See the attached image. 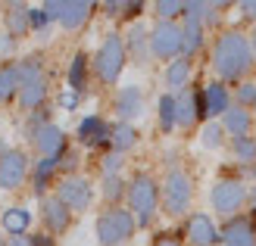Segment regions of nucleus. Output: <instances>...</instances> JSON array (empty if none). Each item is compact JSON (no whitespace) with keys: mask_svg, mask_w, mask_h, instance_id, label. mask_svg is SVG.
<instances>
[{"mask_svg":"<svg viewBox=\"0 0 256 246\" xmlns=\"http://www.w3.org/2000/svg\"><path fill=\"white\" fill-rule=\"evenodd\" d=\"M28 246H56V237H50L47 231H34L28 234Z\"/></svg>","mask_w":256,"mask_h":246,"instance_id":"c03bdc74","label":"nucleus"},{"mask_svg":"<svg viewBox=\"0 0 256 246\" xmlns=\"http://www.w3.org/2000/svg\"><path fill=\"white\" fill-rule=\"evenodd\" d=\"M206 122V106H203V87L190 84L188 90L182 94H175V125L182 128V131H190V128H197Z\"/></svg>","mask_w":256,"mask_h":246,"instance_id":"4468645a","label":"nucleus"},{"mask_svg":"<svg viewBox=\"0 0 256 246\" xmlns=\"http://www.w3.org/2000/svg\"><path fill=\"white\" fill-rule=\"evenodd\" d=\"M128 69V53H125V37L122 31H106L104 41L97 44L91 56V72L100 87H119L122 75Z\"/></svg>","mask_w":256,"mask_h":246,"instance_id":"39448f33","label":"nucleus"},{"mask_svg":"<svg viewBox=\"0 0 256 246\" xmlns=\"http://www.w3.org/2000/svg\"><path fill=\"white\" fill-rule=\"evenodd\" d=\"M194 197L197 184L194 175L178 162H166V172L160 178V200H162V215L169 218H188L194 212Z\"/></svg>","mask_w":256,"mask_h":246,"instance_id":"20e7f679","label":"nucleus"},{"mask_svg":"<svg viewBox=\"0 0 256 246\" xmlns=\"http://www.w3.org/2000/svg\"><path fill=\"white\" fill-rule=\"evenodd\" d=\"M19 97V66L16 62H4L0 69V106H10Z\"/></svg>","mask_w":256,"mask_h":246,"instance_id":"7c9ffc66","label":"nucleus"},{"mask_svg":"<svg viewBox=\"0 0 256 246\" xmlns=\"http://www.w3.org/2000/svg\"><path fill=\"white\" fill-rule=\"evenodd\" d=\"M128 178L125 175H100V200L106 206H125Z\"/></svg>","mask_w":256,"mask_h":246,"instance_id":"c85d7f7f","label":"nucleus"},{"mask_svg":"<svg viewBox=\"0 0 256 246\" xmlns=\"http://www.w3.org/2000/svg\"><path fill=\"white\" fill-rule=\"evenodd\" d=\"M28 16H32V31H34V34H41V37H44L50 28H54V22L47 19V12H44L41 6H32V9H28Z\"/></svg>","mask_w":256,"mask_h":246,"instance_id":"58836bf2","label":"nucleus"},{"mask_svg":"<svg viewBox=\"0 0 256 246\" xmlns=\"http://www.w3.org/2000/svg\"><path fill=\"white\" fill-rule=\"evenodd\" d=\"M250 206H253V212H256V187H250Z\"/></svg>","mask_w":256,"mask_h":246,"instance_id":"09e8293b","label":"nucleus"},{"mask_svg":"<svg viewBox=\"0 0 256 246\" xmlns=\"http://www.w3.org/2000/svg\"><path fill=\"white\" fill-rule=\"evenodd\" d=\"M19 53V41L12 34H6V31H0V59H10V56H16Z\"/></svg>","mask_w":256,"mask_h":246,"instance_id":"ea45409f","label":"nucleus"},{"mask_svg":"<svg viewBox=\"0 0 256 246\" xmlns=\"http://www.w3.org/2000/svg\"><path fill=\"white\" fill-rule=\"evenodd\" d=\"M253 66H256L253 44H250V34L244 28L216 31L212 44H210V69L216 75V81H222L228 87L240 84V81H247Z\"/></svg>","mask_w":256,"mask_h":246,"instance_id":"f257e3e1","label":"nucleus"},{"mask_svg":"<svg viewBox=\"0 0 256 246\" xmlns=\"http://www.w3.org/2000/svg\"><path fill=\"white\" fill-rule=\"evenodd\" d=\"M28 147L38 156H62V153L69 150V137L56 122H47V125L38 128V131L28 134Z\"/></svg>","mask_w":256,"mask_h":246,"instance_id":"6ab92c4d","label":"nucleus"},{"mask_svg":"<svg viewBox=\"0 0 256 246\" xmlns=\"http://www.w3.org/2000/svg\"><path fill=\"white\" fill-rule=\"evenodd\" d=\"M4 9H6V3H0V19H4Z\"/></svg>","mask_w":256,"mask_h":246,"instance_id":"3c124183","label":"nucleus"},{"mask_svg":"<svg viewBox=\"0 0 256 246\" xmlns=\"http://www.w3.org/2000/svg\"><path fill=\"white\" fill-rule=\"evenodd\" d=\"M222 128H225V134H228V140H234V137H250L253 134V122H256V115L250 112V109H244V106H234L228 109L225 115H222Z\"/></svg>","mask_w":256,"mask_h":246,"instance_id":"a878e982","label":"nucleus"},{"mask_svg":"<svg viewBox=\"0 0 256 246\" xmlns=\"http://www.w3.org/2000/svg\"><path fill=\"white\" fill-rule=\"evenodd\" d=\"M6 240H10V237L4 234V231H0V246H6Z\"/></svg>","mask_w":256,"mask_h":246,"instance_id":"8fccbe9b","label":"nucleus"},{"mask_svg":"<svg viewBox=\"0 0 256 246\" xmlns=\"http://www.w3.org/2000/svg\"><path fill=\"white\" fill-rule=\"evenodd\" d=\"M140 147V131L138 125H128V122H112V131H110V150L119 153V156H128Z\"/></svg>","mask_w":256,"mask_h":246,"instance_id":"cd10ccee","label":"nucleus"},{"mask_svg":"<svg viewBox=\"0 0 256 246\" xmlns=\"http://www.w3.org/2000/svg\"><path fill=\"white\" fill-rule=\"evenodd\" d=\"M125 53H128V66H134V69H144L147 62L153 59L150 56V25L144 19H138V22H128L125 25Z\"/></svg>","mask_w":256,"mask_h":246,"instance_id":"f3484780","label":"nucleus"},{"mask_svg":"<svg viewBox=\"0 0 256 246\" xmlns=\"http://www.w3.org/2000/svg\"><path fill=\"white\" fill-rule=\"evenodd\" d=\"M94 81V72H91V56L84 50H75L69 56V66H66V87L75 90V94H88V87Z\"/></svg>","mask_w":256,"mask_h":246,"instance_id":"b1692460","label":"nucleus"},{"mask_svg":"<svg viewBox=\"0 0 256 246\" xmlns=\"http://www.w3.org/2000/svg\"><path fill=\"white\" fill-rule=\"evenodd\" d=\"M228 147H232V156L238 165H247L253 168L256 165V137H234V140H228Z\"/></svg>","mask_w":256,"mask_h":246,"instance_id":"473e14b6","label":"nucleus"},{"mask_svg":"<svg viewBox=\"0 0 256 246\" xmlns=\"http://www.w3.org/2000/svg\"><path fill=\"white\" fill-rule=\"evenodd\" d=\"M32 225H34V212L25 203L0 209V231H4L6 237H28Z\"/></svg>","mask_w":256,"mask_h":246,"instance_id":"5701e85b","label":"nucleus"},{"mask_svg":"<svg viewBox=\"0 0 256 246\" xmlns=\"http://www.w3.org/2000/svg\"><path fill=\"white\" fill-rule=\"evenodd\" d=\"M203 106H206V122H219L222 115L234 106V97H232V87L222 84V81H206L203 84Z\"/></svg>","mask_w":256,"mask_h":246,"instance_id":"4be33fe9","label":"nucleus"},{"mask_svg":"<svg viewBox=\"0 0 256 246\" xmlns=\"http://www.w3.org/2000/svg\"><path fill=\"white\" fill-rule=\"evenodd\" d=\"M28 3H6L4 9V31L12 34L16 41H22L25 34H32V16H28Z\"/></svg>","mask_w":256,"mask_h":246,"instance_id":"bb28decb","label":"nucleus"},{"mask_svg":"<svg viewBox=\"0 0 256 246\" xmlns=\"http://www.w3.org/2000/svg\"><path fill=\"white\" fill-rule=\"evenodd\" d=\"M6 246H28V237H10Z\"/></svg>","mask_w":256,"mask_h":246,"instance_id":"49530a36","label":"nucleus"},{"mask_svg":"<svg viewBox=\"0 0 256 246\" xmlns=\"http://www.w3.org/2000/svg\"><path fill=\"white\" fill-rule=\"evenodd\" d=\"M138 234V222L128 206H104L94 218V240L97 246H125Z\"/></svg>","mask_w":256,"mask_h":246,"instance_id":"0eeeda50","label":"nucleus"},{"mask_svg":"<svg viewBox=\"0 0 256 246\" xmlns=\"http://www.w3.org/2000/svg\"><path fill=\"white\" fill-rule=\"evenodd\" d=\"M150 9H153V19L182 22V16H184V0H153Z\"/></svg>","mask_w":256,"mask_h":246,"instance_id":"72a5a7b5","label":"nucleus"},{"mask_svg":"<svg viewBox=\"0 0 256 246\" xmlns=\"http://www.w3.org/2000/svg\"><path fill=\"white\" fill-rule=\"evenodd\" d=\"M94 9H97V3H91V0H66V9H62V16H60V28L66 34L82 31L84 25L94 19Z\"/></svg>","mask_w":256,"mask_h":246,"instance_id":"393cba45","label":"nucleus"},{"mask_svg":"<svg viewBox=\"0 0 256 246\" xmlns=\"http://www.w3.org/2000/svg\"><path fill=\"white\" fill-rule=\"evenodd\" d=\"M60 156H38L32 162V178H28V190L34 200H44L50 187L60 184Z\"/></svg>","mask_w":256,"mask_h":246,"instance_id":"a211bd4d","label":"nucleus"},{"mask_svg":"<svg viewBox=\"0 0 256 246\" xmlns=\"http://www.w3.org/2000/svg\"><path fill=\"white\" fill-rule=\"evenodd\" d=\"M122 168H125V156H119L112 150L100 153V175H122Z\"/></svg>","mask_w":256,"mask_h":246,"instance_id":"c9c22d12","label":"nucleus"},{"mask_svg":"<svg viewBox=\"0 0 256 246\" xmlns=\"http://www.w3.org/2000/svg\"><path fill=\"white\" fill-rule=\"evenodd\" d=\"M150 246H188V243L182 240V234L162 231V234H156V237H153V243H150Z\"/></svg>","mask_w":256,"mask_h":246,"instance_id":"79ce46f5","label":"nucleus"},{"mask_svg":"<svg viewBox=\"0 0 256 246\" xmlns=\"http://www.w3.org/2000/svg\"><path fill=\"white\" fill-rule=\"evenodd\" d=\"M210 0H184V16H182V37H184V56L194 59L210 47V31L203 25Z\"/></svg>","mask_w":256,"mask_h":246,"instance_id":"6e6552de","label":"nucleus"},{"mask_svg":"<svg viewBox=\"0 0 256 246\" xmlns=\"http://www.w3.org/2000/svg\"><path fill=\"white\" fill-rule=\"evenodd\" d=\"M206 200H210V209L219 215L222 222H228V218H234V215H244L247 203H250V187H247L244 178L222 175L210 184Z\"/></svg>","mask_w":256,"mask_h":246,"instance_id":"423d86ee","label":"nucleus"},{"mask_svg":"<svg viewBox=\"0 0 256 246\" xmlns=\"http://www.w3.org/2000/svg\"><path fill=\"white\" fill-rule=\"evenodd\" d=\"M238 9L244 12V19H250V22L256 25V0H240V3H238Z\"/></svg>","mask_w":256,"mask_h":246,"instance_id":"a18cd8bd","label":"nucleus"},{"mask_svg":"<svg viewBox=\"0 0 256 246\" xmlns=\"http://www.w3.org/2000/svg\"><path fill=\"white\" fill-rule=\"evenodd\" d=\"M150 56L160 62H172L184 56V37H182V22H162L153 19L150 25Z\"/></svg>","mask_w":256,"mask_h":246,"instance_id":"1a4fd4ad","label":"nucleus"},{"mask_svg":"<svg viewBox=\"0 0 256 246\" xmlns=\"http://www.w3.org/2000/svg\"><path fill=\"white\" fill-rule=\"evenodd\" d=\"M128 212L134 215L138 231H150L156 225V218L162 215V200H160V178L147 172V168H138V172L128 175V197H125Z\"/></svg>","mask_w":256,"mask_h":246,"instance_id":"7ed1b4c3","label":"nucleus"},{"mask_svg":"<svg viewBox=\"0 0 256 246\" xmlns=\"http://www.w3.org/2000/svg\"><path fill=\"white\" fill-rule=\"evenodd\" d=\"M112 112H116V122H128V125L144 119L147 115V90L140 84H119L116 94H112Z\"/></svg>","mask_w":256,"mask_h":246,"instance_id":"ddd939ff","label":"nucleus"},{"mask_svg":"<svg viewBox=\"0 0 256 246\" xmlns=\"http://www.w3.org/2000/svg\"><path fill=\"white\" fill-rule=\"evenodd\" d=\"M160 81H162V87H166V94H182V90H188L190 81H194V59L178 56V59H172V62H166Z\"/></svg>","mask_w":256,"mask_h":246,"instance_id":"412c9836","label":"nucleus"},{"mask_svg":"<svg viewBox=\"0 0 256 246\" xmlns=\"http://www.w3.org/2000/svg\"><path fill=\"white\" fill-rule=\"evenodd\" d=\"M110 131L112 122L100 112H88L75 122V144L84 150H110Z\"/></svg>","mask_w":256,"mask_h":246,"instance_id":"f8f14e48","label":"nucleus"},{"mask_svg":"<svg viewBox=\"0 0 256 246\" xmlns=\"http://www.w3.org/2000/svg\"><path fill=\"white\" fill-rule=\"evenodd\" d=\"M19 66V109L28 115L38 109H47V100H50V72H47V59L44 53H25L16 59Z\"/></svg>","mask_w":256,"mask_h":246,"instance_id":"f03ea898","label":"nucleus"},{"mask_svg":"<svg viewBox=\"0 0 256 246\" xmlns=\"http://www.w3.org/2000/svg\"><path fill=\"white\" fill-rule=\"evenodd\" d=\"M54 193L60 197V203L66 206V209H69L72 215L88 212V209L94 206V200H97V187H94V181L88 178V175L60 178V184L54 187Z\"/></svg>","mask_w":256,"mask_h":246,"instance_id":"9b49d317","label":"nucleus"},{"mask_svg":"<svg viewBox=\"0 0 256 246\" xmlns=\"http://www.w3.org/2000/svg\"><path fill=\"white\" fill-rule=\"evenodd\" d=\"M122 9H125V0H104V3H100V12H104L106 19H119Z\"/></svg>","mask_w":256,"mask_h":246,"instance_id":"37998d69","label":"nucleus"},{"mask_svg":"<svg viewBox=\"0 0 256 246\" xmlns=\"http://www.w3.org/2000/svg\"><path fill=\"white\" fill-rule=\"evenodd\" d=\"M156 128L162 134H172L175 131V94H162L156 97Z\"/></svg>","mask_w":256,"mask_h":246,"instance_id":"2f4dec72","label":"nucleus"},{"mask_svg":"<svg viewBox=\"0 0 256 246\" xmlns=\"http://www.w3.org/2000/svg\"><path fill=\"white\" fill-rule=\"evenodd\" d=\"M182 240L188 246H219L222 243V231H219V225H216V218L210 212H190L184 218Z\"/></svg>","mask_w":256,"mask_h":246,"instance_id":"2eb2a0df","label":"nucleus"},{"mask_svg":"<svg viewBox=\"0 0 256 246\" xmlns=\"http://www.w3.org/2000/svg\"><path fill=\"white\" fill-rule=\"evenodd\" d=\"M222 246H256V218L253 215H234L219 225Z\"/></svg>","mask_w":256,"mask_h":246,"instance_id":"aec40b11","label":"nucleus"},{"mask_svg":"<svg viewBox=\"0 0 256 246\" xmlns=\"http://www.w3.org/2000/svg\"><path fill=\"white\" fill-rule=\"evenodd\" d=\"M232 97H234V103L238 106H244V109H250L253 112V103H256V81H240V84H234L232 87Z\"/></svg>","mask_w":256,"mask_h":246,"instance_id":"f704fd0d","label":"nucleus"},{"mask_svg":"<svg viewBox=\"0 0 256 246\" xmlns=\"http://www.w3.org/2000/svg\"><path fill=\"white\" fill-rule=\"evenodd\" d=\"M38 222H41V228L50 237H62V234H69L75 215L60 203L56 193H47L44 200H38Z\"/></svg>","mask_w":256,"mask_h":246,"instance_id":"dca6fc26","label":"nucleus"},{"mask_svg":"<svg viewBox=\"0 0 256 246\" xmlns=\"http://www.w3.org/2000/svg\"><path fill=\"white\" fill-rule=\"evenodd\" d=\"M32 156L25 147H10L6 153H0V190L16 193L22 187H28L32 178Z\"/></svg>","mask_w":256,"mask_h":246,"instance_id":"9d476101","label":"nucleus"},{"mask_svg":"<svg viewBox=\"0 0 256 246\" xmlns=\"http://www.w3.org/2000/svg\"><path fill=\"white\" fill-rule=\"evenodd\" d=\"M197 140H200V150H206V153H219V150H225V144H228V134H225L222 122H203Z\"/></svg>","mask_w":256,"mask_h":246,"instance_id":"c756f323","label":"nucleus"},{"mask_svg":"<svg viewBox=\"0 0 256 246\" xmlns=\"http://www.w3.org/2000/svg\"><path fill=\"white\" fill-rule=\"evenodd\" d=\"M0 69H4V59H0Z\"/></svg>","mask_w":256,"mask_h":246,"instance_id":"864d4df0","label":"nucleus"},{"mask_svg":"<svg viewBox=\"0 0 256 246\" xmlns=\"http://www.w3.org/2000/svg\"><path fill=\"white\" fill-rule=\"evenodd\" d=\"M253 115H256V103H253Z\"/></svg>","mask_w":256,"mask_h":246,"instance_id":"603ef678","label":"nucleus"},{"mask_svg":"<svg viewBox=\"0 0 256 246\" xmlns=\"http://www.w3.org/2000/svg\"><path fill=\"white\" fill-rule=\"evenodd\" d=\"M78 162H82V153L69 147V150L60 156V175H62V178H72V175H78Z\"/></svg>","mask_w":256,"mask_h":246,"instance_id":"e433bc0d","label":"nucleus"},{"mask_svg":"<svg viewBox=\"0 0 256 246\" xmlns=\"http://www.w3.org/2000/svg\"><path fill=\"white\" fill-rule=\"evenodd\" d=\"M250 44H253V56H256V25H253V31H250Z\"/></svg>","mask_w":256,"mask_h":246,"instance_id":"de8ad7c7","label":"nucleus"},{"mask_svg":"<svg viewBox=\"0 0 256 246\" xmlns=\"http://www.w3.org/2000/svg\"><path fill=\"white\" fill-rule=\"evenodd\" d=\"M41 9L47 12V19L60 25V16H62V9H66V0H47V3H41Z\"/></svg>","mask_w":256,"mask_h":246,"instance_id":"a19ab883","label":"nucleus"},{"mask_svg":"<svg viewBox=\"0 0 256 246\" xmlns=\"http://www.w3.org/2000/svg\"><path fill=\"white\" fill-rule=\"evenodd\" d=\"M56 103H60L62 112H78V106H82V94H75V90H69V87H60Z\"/></svg>","mask_w":256,"mask_h":246,"instance_id":"4c0bfd02","label":"nucleus"}]
</instances>
